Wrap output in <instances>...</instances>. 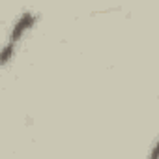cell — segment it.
I'll list each match as a JSON object with an SVG mask.
<instances>
[{
  "label": "cell",
  "instance_id": "6da1fadb",
  "mask_svg": "<svg viewBox=\"0 0 159 159\" xmlns=\"http://www.w3.org/2000/svg\"><path fill=\"white\" fill-rule=\"evenodd\" d=\"M38 23H39V15L32 10H25L23 13L17 15V19L13 21V25L6 36V39L0 45V67L2 69L8 67L15 60V56L21 49V43L38 26Z\"/></svg>",
  "mask_w": 159,
  "mask_h": 159
}]
</instances>
